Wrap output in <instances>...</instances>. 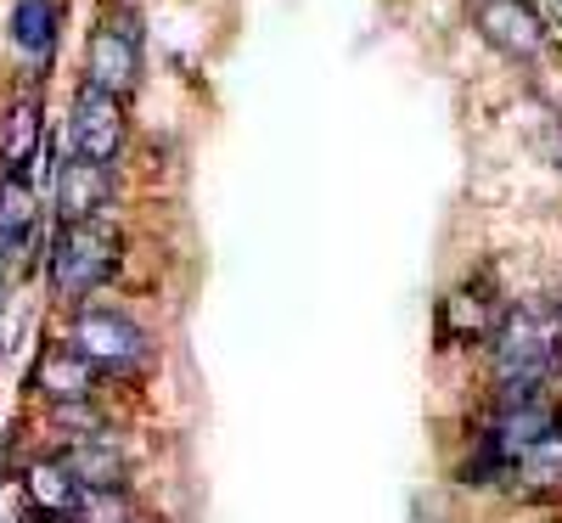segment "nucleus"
Returning <instances> with one entry per match:
<instances>
[{
  "label": "nucleus",
  "instance_id": "obj_1",
  "mask_svg": "<svg viewBox=\"0 0 562 523\" xmlns=\"http://www.w3.org/2000/svg\"><path fill=\"white\" fill-rule=\"evenodd\" d=\"M495 377H501V394L506 400H535V389L546 383V371L557 366L562 349V315L557 304H524V310H506L495 326Z\"/></svg>",
  "mask_w": 562,
  "mask_h": 523
},
{
  "label": "nucleus",
  "instance_id": "obj_2",
  "mask_svg": "<svg viewBox=\"0 0 562 523\" xmlns=\"http://www.w3.org/2000/svg\"><path fill=\"white\" fill-rule=\"evenodd\" d=\"M119 231L108 220H74L57 231V243H52V281H57V293L68 299H85V293H97L102 281L119 270Z\"/></svg>",
  "mask_w": 562,
  "mask_h": 523
},
{
  "label": "nucleus",
  "instance_id": "obj_3",
  "mask_svg": "<svg viewBox=\"0 0 562 523\" xmlns=\"http://www.w3.org/2000/svg\"><path fill=\"white\" fill-rule=\"evenodd\" d=\"M68 349L97 371V377H130L147 366L153 344L124 310H79L74 332H68Z\"/></svg>",
  "mask_w": 562,
  "mask_h": 523
},
{
  "label": "nucleus",
  "instance_id": "obj_4",
  "mask_svg": "<svg viewBox=\"0 0 562 523\" xmlns=\"http://www.w3.org/2000/svg\"><path fill=\"white\" fill-rule=\"evenodd\" d=\"M85 85L102 97H130L140 85V29L124 12H102V23L85 40Z\"/></svg>",
  "mask_w": 562,
  "mask_h": 523
},
{
  "label": "nucleus",
  "instance_id": "obj_5",
  "mask_svg": "<svg viewBox=\"0 0 562 523\" xmlns=\"http://www.w3.org/2000/svg\"><path fill=\"white\" fill-rule=\"evenodd\" d=\"M473 29L512 63H535L546 52V40H551L546 18L529 7V0H473Z\"/></svg>",
  "mask_w": 562,
  "mask_h": 523
},
{
  "label": "nucleus",
  "instance_id": "obj_6",
  "mask_svg": "<svg viewBox=\"0 0 562 523\" xmlns=\"http://www.w3.org/2000/svg\"><path fill=\"white\" fill-rule=\"evenodd\" d=\"M124 135H130V119H124V102L119 97H102V90H79L74 102V158L85 164H108L124 153Z\"/></svg>",
  "mask_w": 562,
  "mask_h": 523
},
{
  "label": "nucleus",
  "instance_id": "obj_7",
  "mask_svg": "<svg viewBox=\"0 0 562 523\" xmlns=\"http://www.w3.org/2000/svg\"><path fill=\"white\" fill-rule=\"evenodd\" d=\"M501 299L484 288V281H467V288H450L439 299V338L445 344H490L501 326Z\"/></svg>",
  "mask_w": 562,
  "mask_h": 523
},
{
  "label": "nucleus",
  "instance_id": "obj_8",
  "mask_svg": "<svg viewBox=\"0 0 562 523\" xmlns=\"http://www.w3.org/2000/svg\"><path fill=\"white\" fill-rule=\"evenodd\" d=\"M557 434V416H551V405H540V400H506L501 405V416H495V427L484 434V445L506 461V472H512V461H518L524 450H535L540 439H551Z\"/></svg>",
  "mask_w": 562,
  "mask_h": 523
},
{
  "label": "nucleus",
  "instance_id": "obj_9",
  "mask_svg": "<svg viewBox=\"0 0 562 523\" xmlns=\"http://www.w3.org/2000/svg\"><path fill=\"white\" fill-rule=\"evenodd\" d=\"M113 203V169L108 164H63L57 175V209H63V225L74 220H102V209Z\"/></svg>",
  "mask_w": 562,
  "mask_h": 523
},
{
  "label": "nucleus",
  "instance_id": "obj_10",
  "mask_svg": "<svg viewBox=\"0 0 562 523\" xmlns=\"http://www.w3.org/2000/svg\"><path fill=\"white\" fill-rule=\"evenodd\" d=\"M97 383H102V377L90 371L68 344H52L40 355V366H34V389L45 400H57V405H85L90 394H97Z\"/></svg>",
  "mask_w": 562,
  "mask_h": 523
},
{
  "label": "nucleus",
  "instance_id": "obj_11",
  "mask_svg": "<svg viewBox=\"0 0 562 523\" xmlns=\"http://www.w3.org/2000/svg\"><path fill=\"white\" fill-rule=\"evenodd\" d=\"M57 0H18L12 7V52L29 68H45L57 52Z\"/></svg>",
  "mask_w": 562,
  "mask_h": 523
},
{
  "label": "nucleus",
  "instance_id": "obj_12",
  "mask_svg": "<svg viewBox=\"0 0 562 523\" xmlns=\"http://www.w3.org/2000/svg\"><path fill=\"white\" fill-rule=\"evenodd\" d=\"M23 496L34 507V518H57L68 523L74 518V501H79V485H74V472L63 467V456H45L23 472Z\"/></svg>",
  "mask_w": 562,
  "mask_h": 523
},
{
  "label": "nucleus",
  "instance_id": "obj_13",
  "mask_svg": "<svg viewBox=\"0 0 562 523\" xmlns=\"http://www.w3.org/2000/svg\"><path fill=\"white\" fill-rule=\"evenodd\" d=\"M63 467L74 472L79 490H124V461L108 439H85L63 456Z\"/></svg>",
  "mask_w": 562,
  "mask_h": 523
},
{
  "label": "nucleus",
  "instance_id": "obj_14",
  "mask_svg": "<svg viewBox=\"0 0 562 523\" xmlns=\"http://www.w3.org/2000/svg\"><path fill=\"white\" fill-rule=\"evenodd\" d=\"M34 147H40V97H18L7 113V130H0V164H7V175H23Z\"/></svg>",
  "mask_w": 562,
  "mask_h": 523
},
{
  "label": "nucleus",
  "instance_id": "obj_15",
  "mask_svg": "<svg viewBox=\"0 0 562 523\" xmlns=\"http://www.w3.org/2000/svg\"><path fill=\"white\" fill-rule=\"evenodd\" d=\"M34 236V192L23 175H0V248H23Z\"/></svg>",
  "mask_w": 562,
  "mask_h": 523
},
{
  "label": "nucleus",
  "instance_id": "obj_16",
  "mask_svg": "<svg viewBox=\"0 0 562 523\" xmlns=\"http://www.w3.org/2000/svg\"><path fill=\"white\" fill-rule=\"evenodd\" d=\"M68 523H135V512L124 490H79Z\"/></svg>",
  "mask_w": 562,
  "mask_h": 523
},
{
  "label": "nucleus",
  "instance_id": "obj_17",
  "mask_svg": "<svg viewBox=\"0 0 562 523\" xmlns=\"http://www.w3.org/2000/svg\"><path fill=\"white\" fill-rule=\"evenodd\" d=\"M557 158H562V135H557Z\"/></svg>",
  "mask_w": 562,
  "mask_h": 523
},
{
  "label": "nucleus",
  "instance_id": "obj_18",
  "mask_svg": "<svg viewBox=\"0 0 562 523\" xmlns=\"http://www.w3.org/2000/svg\"><path fill=\"white\" fill-rule=\"evenodd\" d=\"M557 315H562V299H557Z\"/></svg>",
  "mask_w": 562,
  "mask_h": 523
}]
</instances>
